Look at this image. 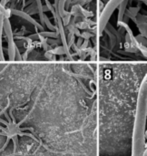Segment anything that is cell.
Returning <instances> with one entry per match:
<instances>
[{
	"instance_id": "obj_1",
	"label": "cell",
	"mask_w": 147,
	"mask_h": 156,
	"mask_svg": "<svg viewBox=\"0 0 147 156\" xmlns=\"http://www.w3.org/2000/svg\"><path fill=\"white\" fill-rule=\"evenodd\" d=\"M124 0H111L108 4H107V5H106V7L104 9V11H103V13H102V15H101V17H100V22H99V30H100V33H102V31H103V29H104V27H105V24H106V22L108 21V19L110 18V16H111V14H112V12H114V10L115 9V7L120 4V3H122Z\"/></svg>"
}]
</instances>
